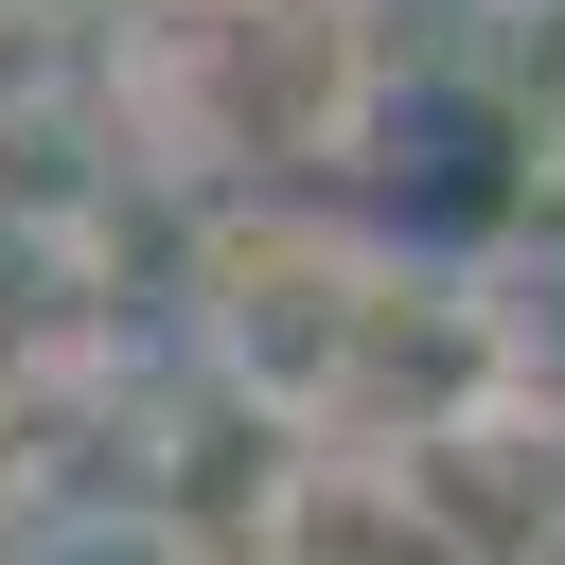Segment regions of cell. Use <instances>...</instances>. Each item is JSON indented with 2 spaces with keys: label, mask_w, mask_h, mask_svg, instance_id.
<instances>
[{
  "label": "cell",
  "mask_w": 565,
  "mask_h": 565,
  "mask_svg": "<svg viewBox=\"0 0 565 565\" xmlns=\"http://www.w3.org/2000/svg\"><path fill=\"white\" fill-rule=\"evenodd\" d=\"M371 0H141L124 106L159 124V177H300L371 124Z\"/></svg>",
  "instance_id": "1"
},
{
  "label": "cell",
  "mask_w": 565,
  "mask_h": 565,
  "mask_svg": "<svg viewBox=\"0 0 565 565\" xmlns=\"http://www.w3.org/2000/svg\"><path fill=\"white\" fill-rule=\"evenodd\" d=\"M353 300H371V247L335 230H212V353L265 424H335V371H353Z\"/></svg>",
  "instance_id": "2"
},
{
  "label": "cell",
  "mask_w": 565,
  "mask_h": 565,
  "mask_svg": "<svg viewBox=\"0 0 565 565\" xmlns=\"http://www.w3.org/2000/svg\"><path fill=\"white\" fill-rule=\"evenodd\" d=\"M71 88V18L53 0H0V106H53Z\"/></svg>",
  "instance_id": "3"
}]
</instances>
